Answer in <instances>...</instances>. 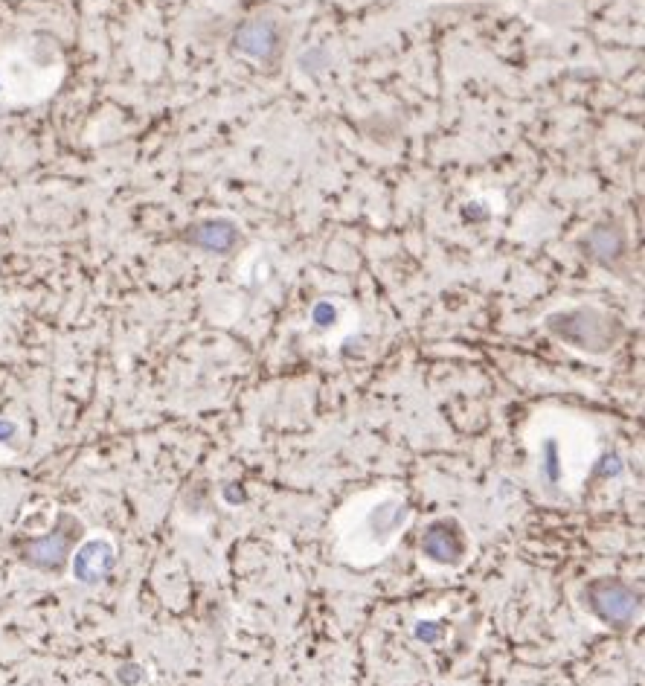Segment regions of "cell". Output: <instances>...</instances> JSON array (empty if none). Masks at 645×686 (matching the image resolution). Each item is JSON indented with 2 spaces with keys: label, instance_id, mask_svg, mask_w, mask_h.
<instances>
[{
  "label": "cell",
  "instance_id": "3957f363",
  "mask_svg": "<svg viewBox=\"0 0 645 686\" xmlns=\"http://www.w3.org/2000/svg\"><path fill=\"white\" fill-rule=\"evenodd\" d=\"M79 535H82V523L76 518H70V515H61L56 530H52L47 538H41V541H32L27 547V553H24V558L35 567L59 570Z\"/></svg>",
  "mask_w": 645,
  "mask_h": 686
},
{
  "label": "cell",
  "instance_id": "7a4b0ae2",
  "mask_svg": "<svg viewBox=\"0 0 645 686\" xmlns=\"http://www.w3.org/2000/svg\"><path fill=\"white\" fill-rule=\"evenodd\" d=\"M422 553L445 567L462 565V558L468 555V544H465V532L454 518H442L430 523L422 535Z\"/></svg>",
  "mask_w": 645,
  "mask_h": 686
},
{
  "label": "cell",
  "instance_id": "277c9868",
  "mask_svg": "<svg viewBox=\"0 0 645 686\" xmlns=\"http://www.w3.org/2000/svg\"><path fill=\"white\" fill-rule=\"evenodd\" d=\"M114 567V550L108 541H87L84 547L76 553L73 561V573L79 582H99L108 576V570Z\"/></svg>",
  "mask_w": 645,
  "mask_h": 686
},
{
  "label": "cell",
  "instance_id": "8992f818",
  "mask_svg": "<svg viewBox=\"0 0 645 686\" xmlns=\"http://www.w3.org/2000/svg\"><path fill=\"white\" fill-rule=\"evenodd\" d=\"M541 474H544V480L549 483V486H555L561 480V463H558V445L549 442L544 445V456H541Z\"/></svg>",
  "mask_w": 645,
  "mask_h": 686
},
{
  "label": "cell",
  "instance_id": "5b68a950",
  "mask_svg": "<svg viewBox=\"0 0 645 686\" xmlns=\"http://www.w3.org/2000/svg\"><path fill=\"white\" fill-rule=\"evenodd\" d=\"M407 518H410V509H407L404 500H387V503H378L372 509L369 530L378 541H387L390 535H396L401 530Z\"/></svg>",
  "mask_w": 645,
  "mask_h": 686
},
{
  "label": "cell",
  "instance_id": "6da1fadb",
  "mask_svg": "<svg viewBox=\"0 0 645 686\" xmlns=\"http://www.w3.org/2000/svg\"><path fill=\"white\" fill-rule=\"evenodd\" d=\"M584 605L605 625H611V628H631L639 620L642 596H639V590L634 585L622 582V579L602 576V579H593V582L584 588Z\"/></svg>",
  "mask_w": 645,
  "mask_h": 686
},
{
  "label": "cell",
  "instance_id": "52a82bcc",
  "mask_svg": "<svg viewBox=\"0 0 645 686\" xmlns=\"http://www.w3.org/2000/svg\"><path fill=\"white\" fill-rule=\"evenodd\" d=\"M439 634H442V625H436V622H422V625L416 628V637L424 640V643H436Z\"/></svg>",
  "mask_w": 645,
  "mask_h": 686
}]
</instances>
